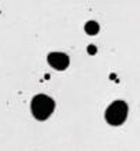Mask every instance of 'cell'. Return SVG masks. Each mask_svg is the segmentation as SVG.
<instances>
[{
    "mask_svg": "<svg viewBox=\"0 0 140 151\" xmlns=\"http://www.w3.org/2000/svg\"><path fill=\"white\" fill-rule=\"evenodd\" d=\"M55 109V101L48 95H35L31 101V112L38 120H46Z\"/></svg>",
    "mask_w": 140,
    "mask_h": 151,
    "instance_id": "cell-1",
    "label": "cell"
},
{
    "mask_svg": "<svg viewBox=\"0 0 140 151\" xmlns=\"http://www.w3.org/2000/svg\"><path fill=\"white\" fill-rule=\"evenodd\" d=\"M128 104L118 99V101H113L105 111V120L112 126H119L122 124L128 118Z\"/></svg>",
    "mask_w": 140,
    "mask_h": 151,
    "instance_id": "cell-2",
    "label": "cell"
},
{
    "mask_svg": "<svg viewBox=\"0 0 140 151\" xmlns=\"http://www.w3.org/2000/svg\"><path fill=\"white\" fill-rule=\"evenodd\" d=\"M48 63L53 69H56V70H65V69H67L70 60H69V56L66 53H62V52H51L48 55Z\"/></svg>",
    "mask_w": 140,
    "mask_h": 151,
    "instance_id": "cell-3",
    "label": "cell"
},
{
    "mask_svg": "<svg viewBox=\"0 0 140 151\" xmlns=\"http://www.w3.org/2000/svg\"><path fill=\"white\" fill-rule=\"evenodd\" d=\"M84 29H86V32L88 34V35H95V34H98V31H100V25H98V22H95V21H88L86 24Z\"/></svg>",
    "mask_w": 140,
    "mask_h": 151,
    "instance_id": "cell-4",
    "label": "cell"
},
{
    "mask_svg": "<svg viewBox=\"0 0 140 151\" xmlns=\"http://www.w3.org/2000/svg\"><path fill=\"white\" fill-rule=\"evenodd\" d=\"M87 50H88V53H95V52H97V48H95V46H88V49H87Z\"/></svg>",
    "mask_w": 140,
    "mask_h": 151,
    "instance_id": "cell-5",
    "label": "cell"
}]
</instances>
